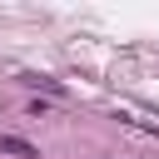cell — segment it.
Instances as JSON below:
<instances>
[{
    "label": "cell",
    "mask_w": 159,
    "mask_h": 159,
    "mask_svg": "<svg viewBox=\"0 0 159 159\" xmlns=\"http://www.w3.org/2000/svg\"><path fill=\"white\" fill-rule=\"evenodd\" d=\"M0 154H15V159H35V144H30V139H15V134H0Z\"/></svg>",
    "instance_id": "6da1fadb"
}]
</instances>
